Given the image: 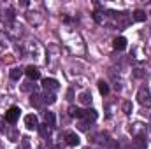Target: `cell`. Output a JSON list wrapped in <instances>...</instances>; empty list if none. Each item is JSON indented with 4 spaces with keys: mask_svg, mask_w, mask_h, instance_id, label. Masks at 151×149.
I'll return each mask as SVG.
<instances>
[{
    "mask_svg": "<svg viewBox=\"0 0 151 149\" xmlns=\"http://www.w3.org/2000/svg\"><path fill=\"white\" fill-rule=\"evenodd\" d=\"M137 102L142 107H151V93L146 86L139 88V91H137Z\"/></svg>",
    "mask_w": 151,
    "mask_h": 149,
    "instance_id": "cell-1",
    "label": "cell"
},
{
    "mask_svg": "<svg viewBox=\"0 0 151 149\" xmlns=\"http://www.w3.org/2000/svg\"><path fill=\"white\" fill-rule=\"evenodd\" d=\"M42 86H44V90H46V91L55 93V91L60 88V82H58L56 79H53V77H46V79L42 81Z\"/></svg>",
    "mask_w": 151,
    "mask_h": 149,
    "instance_id": "cell-2",
    "label": "cell"
},
{
    "mask_svg": "<svg viewBox=\"0 0 151 149\" xmlns=\"http://www.w3.org/2000/svg\"><path fill=\"white\" fill-rule=\"evenodd\" d=\"M19 109L18 107H11L9 111L5 112V116H4V119L7 121V123H11V125H14L16 121H18V117H19Z\"/></svg>",
    "mask_w": 151,
    "mask_h": 149,
    "instance_id": "cell-3",
    "label": "cell"
},
{
    "mask_svg": "<svg viewBox=\"0 0 151 149\" xmlns=\"http://www.w3.org/2000/svg\"><path fill=\"white\" fill-rule=\"evenodd\" d=\"M25 126L28 130H39V119L35 114H27L25 116Z\"/></svg>",
    "mask_w": 151,
    "mask_h": 149,
    "instance_id": "cell-4",
    "label": "cell"
},
{
    "mask_svg": "<svg viewBox=\"0 0 151 149\" xmlns=\"http://www.w3.org/2000/svg\"><path fill=\"white\" fill-rule=\"evenodd\" d=\"M37 14L40 16L42 12H37V11H28V12H27V18H28V21H30L32 25H40V23L44 21L42 18H37Z\"/></svg>",
    "mask_w": 151,
    "mask_h": 149,
    "instance_id": "cell-5",
    "label": "cell"
},
{
    "mask_svg": "<svg viewBox=\"0 0 151 149\" xmlns=\"http://www.w3.org/2000/svg\"><path fill=\"white\" fill-rule=\"evenodd\" d=\"M63 137H65V142H67L69 146H79V142H81V140H79V137L76 135L74 132H67Z\"/></svg>",
    "mask_w": 151,
    "mask_h": 149,
    "instance_id": "cell-6",
    "label": "cell"
},
{
    "mask_svg": "<svg viewBox=\"0 0 151 149\" xmlns=\"http://www.w3.org/2000/svg\"><path fill=\"white\" fill-rule=\"evenodd\" d=\"M25 74L28 75L30 79H39V77H40V70H39L35 65H28V67L25 69Z\"/></svg>",
    "mask_w": 151,
    "mask_h": 149,
    "instance_id": "cell-7",
    "label": "cell"
},
{
    "mask_svg": "<svg viewBox=\"0 0 151 149\" xmlns=\"http://www.w3.org/2000/svg\"><path fill=\"white\" fill-rule=\"evenodd\" d=\"M113 47L116 51H123L125 47H127V39L125 37H116L113 42Z\"/></svg>",
    "mask_w": 151,
    "mask_h": 149,
    "instance_id": "cell-8",
    "label": "cell"
},
{
    "mask_svg": "<svg viewBox=\"0 0 151 149\" xmlns=\"http://www.w3.org/2000/svg\"><path fill=\"white\" fill-rule=\"evenodd\" d=\"M79 102H81L83 105H90V104H91V93H90V91L79 93Z\"/></svg>",
    "mask_w": 151,
    "mask_h": 149,
    "instance_id": "cell-9",
    "label": "cell"
},
{
    "mask_svg": "<svg viewBox=\"0 0 151 149\" xmlns=\"http://www.w3.org/2000/svg\"><path fill=\"white\" fill-rule=\"evenodd\" d=\"M132 19H134V21H137V23H142V21H146V12H144V11H141V9H137V11L132 14Z\"/></svg>",
    "mask_w": 151,
    "mask_h": 149,
    "instance_id": "cell-10",
    "label": "cell"
},
{
    "mask_svg": "<svg viewBox=\"0 0 151 149\" xmlns=\"http://www.w3.org/2000/svg\"><path fill=\"white\" fill-rule=\"evenodd\" d=\"M42 102H44V104H47V105H51V104H55V102H56V95H55V93H51V91H46V93H44V97H42Z\"/></svg>",
    "mask_w": 151,
    "mask_h": 149,
    "instance_id": "cell-11",
    "label": "cell"
},
{
    "mask_svg": "<svg viewBox=\"0 0 151 149\" xmlns=\"http://www.w3.org/2000/svg\"><path fill=\"white\" fill-rule=\"evenodd\" d=\"M23 69H19V67H12L11 69V72H9V75H11V79H14V81H19V77L23 75Z\"/></svg>",
    "mask_w": 151,
    "mask_h": 149,
    "instance_id": "cell-12",
    "label": "cell"
},
{
    "mask_svg": "<svg viewBox=\"0 0 151 149\" xmlns=\"http://www.w3.org/2000/svg\"><path fill=\"white\" fill-rule=\"evenodd\" d=\"M130 132H132L135 137H141V135L144 133V126H142L141 123H135V125H134V128H130Z\"/></svg>",
    "mask_w": 151,
    "mask_h": 149,
    "instance_id": "cell-13",
    "label": "cell"
},
{
    "mask_svg": "<svg viewBox=\"0 0 151 149\" xmlns=\"http://www.w3.org/2000/svg\"><path fill=\"white\" fill-rule=\"evenodd\" d=\"M44 121H46V125L47 126H55V114L53 112H44Z\"/></svg>",
    "mask_w": 151,
    "mask_h": 149,
    "instance_id": "cell-14",
    "label": "cell"
},
{
    "mask_svg": "<svg viewBox=\"0 0 151 149\" xmlns=\"http://www.w3.org/2000/svg\"><path fill=\"white\" fill-rule=\"evenodd\" d=\"M97 111L95 109H88V111H84V117H86V121H95L97 119Z\"/></svg>",
    "mask_w": 151,
    "mask_h": 149,
    "instance_id": "cell-15",
    "label": "cell"
},
{
    "mask_svg": "<svg viewBox=\"0 0 151 149\" xmlns=\"http://www.w3.org/2000/svg\"><path fill=\"white\" fill-rule=\"evenodd\" d=\"M30 104H32V105H35V107H40V105H42L44 102L40 100V95H37V93H34V95L30 97Z\"/></svg>",
    "mask_w": 151,
    "mask_h": 149,
    "instance_id": "cell-16",
    "label": "cell"
},
{
    "mask_svg": "<svg viewBox=\"0 0 151 149\" xmlns=\"http://www.w3.org/2000/svg\"><path fill=\"white\" fill-rule=\"evenodd\" d=\"M39 132H40L42 137H47V135L51 133V126H47V125H39Z\"/></svg>",
    "mask_w": 151,
    "mask_h": 149,
    "instance_id": "cell-17",
    "label": "cell"
},
{
    "mask_svg": "<svg viewBox=\"0 0 151 149\" xmlns=\"http://www.w3.org/2000/svg\"><path fill=\"white\" fill-rule=\"evenodd\" d=\"M99 91H100L102 95H107V93H109V86H107V82L99 81Z\"/></svg>",
    "mask_w": 151,
    "mask_h": 149,
    "instance_id": "cell-18",
    "label": "cell"
},
{
    "mask_svg": "<svg viewBox=\"0 0 151 149\" xmlns=\"http://www.w3.org/2000/svg\"><path fill=\"white\" fill-rule=\"evenodd\" d=\"M5 49H7V39L4 34H0V53H4Z\"/></svg>",
    "mask_w": 151,
    "mask_h": 149,
    "instance_id": "cell-19",
    "label": "cell"
},
{
    "mask_svg": "<svg viewBox=\"0 0 151 149\" xmlns=\"http://www.w3.org/2000/svg\"><path fill=\"white\" fill-rule=\"evenodd\" d=\"M93 19L99 23V25H104V16L100 12H93Z\"/></svg>",
    "mask_w": 151,
    "mask_h": 149,
    "instance_id": "cell-20",
    "label": "cell"
},
{
    "mask_svg": "<svg viewBox=\"0 0 151 149\" xmlns=\"http://www.w3.org/2000/svg\"><path fill=\"white\" fill-rule=\"evenodd\" d=\"M123 112L125 114H132V102H125L123 104Z\"/></svg>",
    "mask_w": 151,
    "mask_h": 149,
    "instance_id": "cell-21",
    "label": "cell"
},
{
    "mask_svg": "<svg viewBox=\"0 0 151 149\" xmlns=\"http://www.w3.org/2000/svg\"><path fill=\"white\" fill-rule=\"evenodd\" d=\"M74 117H84V111H81V109H76Z\"/></svg>",
    "mask_w": 151,
    "mask_h": 149,
    "instance_id": "cell-22",
    "label": "cell"
},
{
    "mask_svg": "<svg viewBox=\"0 0 151 149\" xmlns=\"http://www.w3.org/2000/svg\"><path fill=\"white\" fill-rule=\"evenodd\" d=\"M79 130H83V132L88 130V125H86V123H79Z\"/></svg>",
    "mask_w": 151,
    "mask_h": 149,
    "instance_id": "cell-23",
    "label": "cell"
},
{
    "mask_svg": "<svg viewBox=\"0 0 151 149\" xmlns=\"http://www.w3.org/2000/svg\"><path fill=\"white\" fill-rule=\"evenodd\" d=\"M76 109H77V107H69V114H70L72 117H74V114H76Z\"/></svg>",
    "mask_w": 151,
    "mask_h": 149,
    "instance_id": "cell-24",
    "label": "cell"
}]
</instances>
